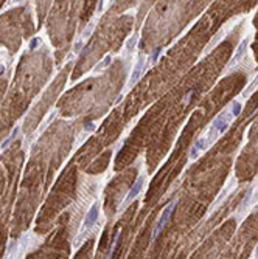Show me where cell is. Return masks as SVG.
Returning <instances> with one entry per match:
<instances>
[{"label": "cell", "instance_id": "cell-2", "mask_svg": "<svg viewBox=\"0 0 258 259\" xmlns=\"http://www.w3.org/2000/svg\"><path fill=\"white\" fill-rule=\"evenodd\" d=\"M174 207H176V203L173 202V203H170L167 208H165V211H163V214H162V217H160V220H159V225H157V228L154 230V234H152V239H156L157 237V234L160 233V230L167 225V222L170 220V217H171V213L173 210H174Z\"/></svg>", "mask_w": 258, "mask_h": 259}, {"label": "cell", "instance_id": "cell-4", "mask_svg": "<svg viewBox=\"0 0 258 259\" xmlns=\"http://www.w3.org/2000/svg\"><path fill=\"white\" fill-rule=\"evenodd\" d=\"M247 42H249L247 39H244V41L241 42V45H240V47H238V50H236V53L233 54L232 61L229 62V68H230V67H233L236 62H240V59L243 57V54H244V51H246V48H247Z\"/></svg>", "mask_w": 258, "mask_h": 259}, {"label": "cell", "instance_id": "cell-14", "mask_svg": "<svg viewBox=\"0 0 258 259\" xmlns=\"http://www.w3.org/2000/svg\"><path fill=\"white\" fill-rule=\"evenodd\" d=\"M36 47H38V39H33V41H31V45H30V48L34 50Z\"/></svg>", "mask_w": 258, "mask_h": 259}, {"label": "cell", "instance_id": "cell-8", "mask_svg": "<svg viewBox=\"0 0 258 259\" xmlns=\"http://www.w3.org/2000/svg\"><path fill=\"white\" fill-rule=\"evenodd\" d=\"M257 86H258V75H257V78L252 81V84H249V87L244 90V96H249V93H250L254 88H257Z\"/></svg>", "mask_w": 258, "mask_h": 259}, {"label": "cell", "instance_id": "cell-6", "mask_svg": "<svg viewBox=\"0 0 258 259\" xmlns=\"http://www.w3.org/2000/svg\"><path fill=\"white\" fill-rule=\"evenodd\" d=\"M96 217H98V205H93L92 208H90V211H89V214L86 217V227H90V225H93L95 223V220H96Z\"/></svg>", "mask_w": 258, "mask_h": 259}, {"label": "cell", "instance_id": "cell-16", "mask_svg": "<svg viewBox=\"0 0 258 259\" xmlns=\"http://www.w3.org/2000/svg\"><path fill=\"white\" fill-rule=\"evenodd\" d=\"M257 253H258V247H257Z\"/></svg>", "mask_w": 258, "mask_h": 259}, {"label": "cell", "instance_id": "cell-5", "mask_svg": "<svg viewBox=\"0 0 258 259\" xmlns=\"http://www.w3.org/2000/svg\"><path fill=\"white\" fill-rule=\"evenodd\" d=\"M143 65H145V62H143V59H140V61L137 62L135 68H134V73H132L131 79H129V84H131V86H134V84L137 82V79L140 78V75H142V72H143Z\"/></svg>", "mask_w": 258, "mask_h": 259}, {"label": "cell", "instance_id": "cell-11", "mask_svg": "<svg viewBox=\"0 0 258 259\" xmlns=\"http://www.w3.org/2000/svg\"><path fill=\"white\" fill-rule=\"evenodd\" d=\"M160 51H162V50H160V48H157V50H156V53H152V56H151V62H156V61H157V57H159Z\"/></svg>", "mask_w": 258, "mask_h": 259}, {"label": "cell", "instance_id": "cell-9", "mask_svg": "<svg viewBox=\"0 0 258 259\" xmlns=\"http://www.w3.org/2000/svg\"><path fill=\"white\" fill-rule=\"evenodd\" d=\"M240 110H241V104L240 102H233V110H232V113H233V117H236L238 113H240Z\"/></svg>", "mask_w": 258, "mask_h": 259}, {"label": "cell", "instance_id": "cell-15", "mask_svg": "<svg viewBox=\"0 0 258 259\" xmlns=\"http://www.w3.org/2000/svg\"><path fill=\"white\" fill-rule=\"evenodd\" d=\"M255 199H258V194H257V197H255Z\"/></svg>", "mask_w": 258, "mask_h": 259}, {"label": "cell", "instance_id": "cell-10", "mask_svg": "<svg viewBox=\"0 0 258 259\" xmlns=\"http://www.w3.org/2000/svg\"><path fill=\"white\" fill-rule=\"evenodd\" d=\"M111 61H112V59H111V56H107V57H106V59H104L103 62H100V64H98L96 70H100L101 67H106V65H109V64H111Z\"/></svg>", "mask_w": 258, "mask_h": 259}, {"label": "cell", "instance_id": "cell-1", "mask_svg": "<svg viewBox=\"0 0 258 259\" xmlns=\"http://www.w3.org/2000/svg\"><path fill=\"white\" fill-rule=\"evenodd\" d=\"M233 117V113H229V112H222L218 118L215 120V123H213V126H212V129H215L218 133H224L225 129L229 127V124H230V118Z\"/></svg>", "mask_w": 258, "mask_h": 259}, {"label": "cell", "instance_id": "cell-12", "mask_svg": "<svg viewBox=\"0 0 258 259\" xmlns=\"http://www.w3.org/2000/svg\"><path fill=\"white\" fill-rule=\"evenodd\" d=\"M198 154H199V151L193 146V149H191V152H190V157H191V158H196V157H198Z\"/></svg>", "mask_w": 258, "mask_h": 259}, {"label": "cell", "instance_id": "cell-3", "mask_svg": "<svg viewBox=\"0 0 258 259\" xmlns=\"http://www.w3.org/2000/svg\"><path fill=\"white\" fill-rule=\"evenodd\" d=\"M142 186H143V177H138L137 182H135V185L132 186V189L129 191V194L126 196V199H125V205H128L129 202H132L137 197V194L142 191Z\"/></svg>", "mask_w": 258, "mask_h": 259}, {"label": "cell", "instance_id": "cell-7", "mask_svg": "<svg viewBox=\"0 0 258 259\" xmlns=\"http://www.w3.org/2000/svg\"><path fill=\"white\" fill-rule=\"evenodd\" d=\"M209 143H210V140H209V138H199V140L196 141L194 147H196L198 151H205V149L209 147Z\"/></svg>", "mask_w": 258, "mask_h": 259}, {"label": "cell", "instance_id": "cell-13", "mask_svg": "<svg viewBox=\"0 0 258 259\" xmlns=\"http://www.w3.org/2000/svg\"><path fill=\"white\" fill-rule=\"evenodd\" d=\"M135 39H137V37L134 36V37H132V39H131V41L128 42V48H129V50H132V47H134V42H135Z\"/></svg>", "mask_w": 258, "mask_h": 259}]
</instances>
